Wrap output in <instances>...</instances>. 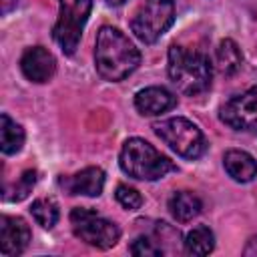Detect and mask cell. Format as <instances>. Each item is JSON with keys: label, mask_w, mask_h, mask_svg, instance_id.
Wrapping results in <instances>:
<instances>
[{"label": "cell", "mask_w": 257, "mask_h": 257, "mask_svg": "<svg viewBox=\"0 0 257 257\" xmlns=\"http://www.w3.org/2000/svg\"><path fill=\"white\" fill-rule=\"evenodd\" d=\"M131 253L137 255V257H159V255H163L165 251H163L161 243H157L155 239L143 235V237H137V239L131 243Z\"/></svg>", "instance_id": "cell-20"}, {"label": "cell", "mask_w": 257, "mask_h": 257, "mask_svg": "<svg viewBox=\"0 0 257 257\" xmlns=\"http://www.w3.org/2000/svg\"><path fill=\"white\" fill-rule=\"evenodd\" d=\"M118 163L128 177L139 181H159L177 169L169 157L161 155L151 143L139 137L124 141Z\"/></svg>", "instance_id": "cell-3"}, {"label": "cell", "mask_w": 257, "mask_h": 257, "mask_svg": "<svg viewBox=\"0 0 257 257\" xmlns=\"http://www.w3.org/2000/svg\"><path fill=\"white\" fill-rule=\"evenodd\" d=\"M34 183H36V171L34 169L32 171H24L22 177L12 185V189H6L4 191V197L8 201H22V199H26L30 195Z\"/></svg>", "instance_id": "cell-19"}, {"label": "cell", "mask_w": 257, "mask_h": 257, "mask_svg": "<svg viewBox=\"0 0 257 257\" xmlns=\"http://www.w3.org/2000/svg\"><path fill=\"white\" fill-rule=\"evenodd\" d=\"M175 22L173 0H145L131 20L133 34L145 42L155 44Z\"/></svg>", "instance_id": "cell-5"}, {"label": "cell", "mask_w": 257, "mask_h": 257, "mask_svg": "<svg viewBox=\"0 0 257 257\" xmlns=\"http://www.w3.org/2000/svg\"><path fill=\"white\" fill-rule=\"evenodd\" d=\"M114 197H116V201H118L124 209H128V211H137V209H141V205H143L141 193H139L137 189L128 187V185H118Z\"/></svg>", "instance_id": "cell-21"}, {"label": "cell", "mask_w": 257, "mask_h": 257, "mask_svg": "<svg viewBox=\"0 0 257 257\" xmlns=\"http://www.w3.org/2000/svg\"><path fill=\"white\" fill-rule=\"evenodd\" d=\"M215 62H217L219 72L225 76H233L235 72H239V68L243 64V54H241V48L237 46V42L231 38L221 40L215 50Z\"/></svg>", "instance_id": "cell-15"}, {"label": "cell", "mask_w": 257, "mask_h": 257, "mask_svg": "<svg viewBox=\"0 0 257 257\" xmlns=\"http://www.w3.org/2000/svg\"><path fill=\"white\" fill-rule=\"evenodd\" d=\"M24 145V128L6 112L0 114V149L4 155H14Z\"/></svg>", "instance_id": "cell-16"}, {"label": "cell", "mask_w": 257, "mask_h": 257, "mask_svg": "<svg viewBox=\"0 0 257 257\" xmlns=\"http://www.w3.org/2000/svg\"><path fill=\"white\" fill-rule=\"evenodd\" d=\"M90 10L92 0H58V20L52 28V36L64 54H74Z\"/></svg>", "instance_id": "cell-6"}, {"label": "cell", "mask_w": 257, "mask_h": 257, "mask_svg": "<svg viewBox=\"0 0 257 257\" xmlns=\"http://www.w3.org/2000/svg\"><path fill=\"white\" fill-rule=\"evenodd\" d=\"M20 68L22 74L30 80V82H48L54 72H56V60L52 56V52L44 46H30L24 50L22 58H20Z\"/></svg>", "instance_id": "cell-10"}, {"label": "cell", "mask_w": 257, "mask_h": 257, "mask_svg": "<svg viewBox=\"0 0 257 257\" xmlns=\"http://www.w3.org/2000/svg\"><path fill=\"white\" fill-rule=\"evenodd\" d=\"M30 227L22 217H0V253L4 257L20 255L30 243Z\"/></svg>", "instance_id": "cell-9"}, {"label": "cell", "mask_w": 257, "mask_h": 257, "mask_svg": "<svg viewBox=\"0 0 257 257\" xmlns=\"http://www.w3.org/2000/svg\"><path fill=\"white\" fill-rule=\"evenodd\" d=\"M155 133L165 145H169L179 157L185 159H199L207 151V141L201 128L183 116L165 118L161 122H155Z\"/></svg>", "instance_id": "cell-4"}, {"label": "cell", "mask_w": 257, "mask_h": 257, "mask_svg": "<svg viewBox=\"0 0 257 257\" xmlns=\"http://www.w3.org/2000/svg\"><path fill=\"white\" fill-rule=\"evenodd\" d=\"M177 104V96L163 86H149L137 92L135 106L145 116H157L171 110Z\"/></svg>", "instance_id": "cell-12"}, {"label": "cell", "mask_w": 257, "mask_h": 257, "mask_svg": "<svg viewBox=\"0 0 257 257\" xmlns=\"http://www.w3.org/2000/svg\"><path fill=\"white\" fill-rule=\"evenodd\" d=\"M30 213L34 221L44 229H52L58 221V207L52 199H36L30 207Z\"/></svg>", "instance_id": "cell-18"}, {"label": "cell", "mask_w": 257, "mask_h": 257, "mask_svg": "<svg viewBox=\"0 0 257 257\" xmlns=\"http://www.w3.org/2000/svg\"><path fill=\"white\" fill-rule=\"evenodd\" d=\"M219 118L235 131L257 135V86L227 100L219 110Z\"/></svg>", "instance_id": "cell-8"}, {"label": "cell", "mask_w": 257, "mask_h": 257, "mask_svg": "<svg viewBox=\"0 0 257 257\" xmlns=\"http://www.w3.org/2000/svg\"><path fill=\"white\" fill-rule=\"evenodd\" d=\"M243 255H247V257H257V235L247 241V245L243 247Z\"/></svg>", "instance_id": "cell-22"}, {"label": "cell", "mask_w": 257, "mask_h": 257, "mask_svg": "<svg viewBox=\"0 0 257 257\" xmlns=\"http://www.w3.org/2000/svg\"><path fill=\"white\" fill-rule=\"evenodd\" d=\"M201 209H203L201 199L191 191H177L169 199V211L181 223H187V221L195 219L201 213Z\"/></svg>", "instance_id": "cell-14"}, {"label": "cell", "mask_w": 257, "mask_h": 257, "mask_svg": "<svg viewBox=\"0 0 257 257\" xmlns=\"http://www.w3.org/2000/svg\"><path fill=\"white\" fill-rule=\"evenodd\" d=\"M18 2H20V0H2V12H4V14L10 12Z\"/></svg>", "instance_id": "cell-23"}, {"label": "cell", "mask_w": 257, "mask_h": 257, "mask_svg": "<svg viewBox=\"0 0 257 257\" xmlns=\"http://www.w3.org/2000/svg\"><path fill=\"white\" fill-rule=\"evenodd\" d=\"M70 223L74 235L96 249H110L120 239L118 225L100 217L94 209L88 207H74L70 211Z\"/></svg>", "instance_id": "cell-7"}, {"label": "cell", "mask_w": 257, "mask_h": 257, "mask_svg": "<svg viewBox=\"0 0 257 257\" xmlns=\"http://www.w3.org/2000/svg\"><path fill=\"white\" fill-rule=\"evenodd\" d=\"M106 2H108L110 6H120V4H124L126 0H106Z\"/></svg>", "instance_id": "cell-24"}, {"label": "cell", "mask_w": 257, "mask_h": 257, "mask_svg": "<svg viewBox=\"0 0 257 257\" xmlns=\"http://www.w3.org/2000/svg\"><path fill=\"white\" fill-rule=\"evenodd\" d=\"M185 251L189 255H209L213 249H215V235L209 227L205 225H197L193 227L187 235H185Z\"/></svg>", "instance_id": "cell-17"}, {"label": "cell", "mask_w": 257, "mask_h": 257, "mask_svg": "<svg viewBox=\"0 0 257 257\" xmlns=\"http://www.w3.org/2000/svg\"><path fill=\"white\" fill-rule=\"evenodd\" d=\"M223 167L227 175L237 183H249L257 177V161L241 149H229L223 155Z\"/></svg>", "instance_id": "cell-13"}, {"label": "cell", "mask_w": 257, "mask_h": 257, "mask_svg": "<svg viewBox=\"0 0 257 257\" xmlns=\"http://www.w3.org/2000/svg\"><path fill=\"white\" fill-rule=\"evenodd\" d=\"M60 185L70 195H84V197H98L104 189V171L100 167H86L70 177L60 179Z\"/></svg>", "instance_id": "cell-11"}, {"label": "cell", "mask_w": 257, "mask_h": 257, "mask_svg": "<svg viewBox=\"0 0 257 257\" xmlns=\"http://www.w3.org/2000/svg\"><path fill=\"white\" fill-rule=\"evenodd\" d=\"M139 64L141 52L128 40V36H124L118 28L112 26H102L98 30L94 46V66L104 80H124L128 74L137 70Z\"/></svg>", "instance_id": "cell-1"}, {"label": "cell", "mask_w": 257, "mask_h": 257, "mask_svg": "<svg viewBox=\"0 0 257 257\" xmlns=\"http://www.w3.org/2000/svg\"><path fill=\"white\" fill-rule=\"evenodd\" d=\"M167 72L171 82L177 86V90L189 96L205 92L211 86V78H213L211 62L203 52L187 50L177 44L169 48Z\"/></svg>", "instance_id": "cell-2"}]
</instances>
